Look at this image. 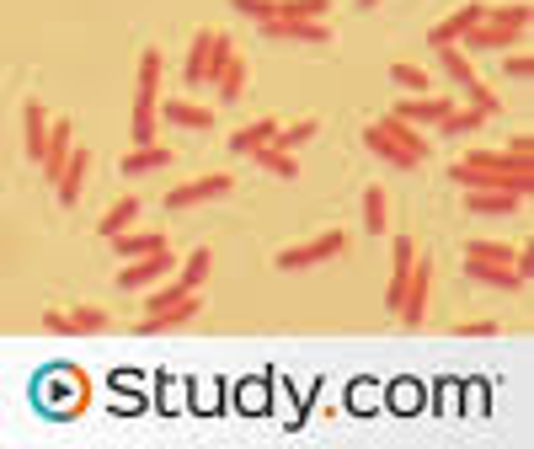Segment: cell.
I'll return each instance as SVG.
<instances>
[{"label": "cell", "instance_id": "38", "mask_svg": "<svg viewBox=\"0 0 534 449\" xmlns=\"http://www.w3.org/2000/svg\"><path fill=\"white\" fill-rule=\"evenodd\" d=\"M502 70H508L513 81H529V75H534V59H529V54H508V59H502Z\"/></svg>", "mask_w": 534, "mask_h": 449}, {"label": "cell", "instance_id": "13", "mask_svg": "<svg viewBox=\"0 0 534 449\" xmlns=\"http://www.w3.org/2000/svg\"><path fill=\"white\" fill-rule=\"evenodd\" d=\"M262 38H289V43H332V27L326 22H284V17H267Z\"/></svg>", "mask_w": 534, "mask_h": 449}, {"label": "cell", "instance_id": "3", "mask_svg": "<svg viewBox=\"0 0 534 449\" xmlns=\"http://www.w3.org/2000/svg\"><path fill=\"white\" fill-rule=\"evenodd\" d=\"M524 33H529V6L524 0H508V6L486 11V17L470 27L460 38V49L465 54H502V49H513V43H524Z\"/></svg>", "mask_w": 534, "mask_h": 449}, {"label": "cell", "instance_id": "8", "mask_svg": "<svg viewBox=\"0 0 534 449\" xmlns=\"http://www.w3.org/2000/svg\"><path fill=\"white\" fill-rule=\"evenodd\" d=\"M465 209L481 220H508V214H524V198L502 188H465Z\"/></svg>", "mask_w": 534, "mask_h": 449}, {"label": "cell", "instance_id": "28", "mask_svg": "<svg viewBox=\"0 0 534 449\" xmlns=\"http://www.w3.org/2000/svg\"><path fill=\"white\" fill-rule=\"evenodd\" d=\"M65 316H70V337H81V332H107V321H113V316L102 311V305H75V311H65Z\"/></svg>", "mask_w": 534, "mask_h": 449}, {"label": "cell", "instance_id": "4", "mask_svg": "<svg viewBox=\"0 0 534 449\" xmlns=\"http://www.w3.org/2000/svg\"><path fill=\"white\" fill-rule=\"evenodd\" d=\"M155 102H161V49H145L134 81V145H155Z\"/></svg>", "mask_w": 534, "mask_h": 449}, {"label": "cell", "instance_id": "23", "mask_svg": "<svg viewBox=\"0 0 534 449\" xmlns=\"http://www.w3.org/2000/svg\"><path fill=\"white\" fill-rule=\"evenodd\" d=\"M438 65H444V75H449V81L454 86H470V81H481V75H476V65H470V54L460 49V43H449V49H438Z\"/></svg>", "mask_w": 534, "mask_h": 449}, {"label": "cell", "instance_id": "16", "mask_svg": "<svg viewBox=\"0 0 534 449\" xmlns=\"http://www.w3.org/2000/svg\"><path fill=\"white\" fill-rule=\"evenodd\" d=\"M70 150H75V123L70 118H54L49 123V150H43V172H49V177H59V166H65L70 161Z\"/></svg>", "mask_w": 534, "mask_h": 449}, {"label": "cell", "instance_id": "21", "mask_svg": "<svg viewBox=\"0 0 534 449\" xmlns=\"http://www.w3.org/2000/svg\"><path fill=\"white\" fill-rule=\"evenodd\" d=\"M22 123H27V156L43 161V150H49V113H43L38 102L22 107Z\"/></svg>", "mask_w": 534, "mask_h": 449}, {"label": "cell", "instance_id": "37", "mask_svg": "<svg viewBox=\"0 0 534 449\" xmlns=\"http://www.w3.org/2000/svg\"><path fill=\"white\" fill-rule=\"evenodd\" d=\"M241 17H257V22H267V17H278V0H230Z\"/></svg>", "mask_w": 534, "mask_h": 449}, {"label": "cell", "instance_id": "10", "mask_svg": "<svg viewBox=\"0 0 534 449\" xmlns=\"http://www.w3.org/2000/svg\"><path fill=\"white\" fill-rule=\"evenodd\" d=\"M449 107H454L449 97H428V91H417V97H401V102H396V118L412 123V129H438Z\"/></svg>", "mask_w": 534, "mask_h": 449}, {"label": "cell", "instance_id": "31", "mask_svg": "<svg viewBox=\"0 0 534 449\" xmlns=\"http://www.w3.org/2000/svg\"><path fill=\"white\" fill-rule=\"evenodd\" d=\"M278 17H284V22H321L326 0H278Z\"/></svg>", "mask_w": 534, "mask_h": 449}, {"label": "cell", "instance_id": "30", "mask_svg": "<svg viewBox=\"0 0 534 449\" xmlns=\"http://www.w3.org/2000/svg\"><path fill=\"white\" fill-rule=\"evenodd\" d=\"M209 268H214V252H209V246L187 252V262H182V284H187V289H203V278H209Z\"/></svg>", "mask_w": 534, "mask_h": 449}, {"label": "cell", "instance_id": "42", "mask_svg": "<svg viewBox=\"0 0 534 449\" xmlns=\"http://www.w3.org/2000/svg\"><path fill=\"white\" fill-rule=\"evenodd\" d=\"M358 6H364V11H374V6H380V0H358Z\"/></svg>", "mask_w": 534, "mask_h": 449}, {"label": "cell", "instance_id": "7", "mask_svg": "<svg viewBox=\"0 0 534 449\" xmlns=\"http://www.w3.org/2000/svg\"><path fill=\"white\" fill-rule=\"evenodd\" d=\"M171 273H177V257H171V246H161V252L134 257L129 268L118 273V284H123V289H155V284H166Z\"/></svg>", "mask_w": 534, "mask_h": 449}, {"label": "cell", "instance_id": "27", "mask_svg": "<svg viewBox=\"0 0 534 449\" xmlns=\"http://www.w3.org/2000/svg\"><path fill=\"white\" fill-rule=\"evenodd\" d=\"M134 214H139V198H118V204L102 214V225H97V230H102V236H123V230L134 225Z\"/></svg>", "mask_w": 534, "mask_h": 449}, {"label": "cell", "instance_id": "18", "mask_svg": "<svg viewBox=\"0 0 534 449\" xmlns=\"http://www.w3.org/2000/svg\"><path fill=\"white\" fill-rule=\"evenodd\" d=\"M166 166H171V150L161 139H155V145H134L129 156H123V172L129 177H150V172H166Z\"/></svg>", "mask_w": 534, "mask_h": 449}, {"label": "cell", "instance_id": "20", "mask_svg": "<svg viewBox=\"0 0 534 449\" xmlns=\"http://www.w3.org/2000/svg\"><path fill=\"white\" fill-rule=\"evenodd\" d=\"M161 113H166V123H177V129H214V113H209V107L182 102V97H171Z\"/></svg>", "mask_w": 534, "mask_h": 449}, {"label": "cell", "instance_id": "12", "mask_svg": "<svg viewBox=\"0 0 534 449\" xmlns=\"http://www.w3.org/2000/svg\"><path fill=\"white\" fill-rule=\"evenodd\" d=\"M486 17V6H476V0H470V6H460L454 11V17H444V22H433V33H428V43L433 49H449V43H460L470 27H476Z\"/></svg>", "mask_w": 534, "mask_h": 449}, {"label": "cell", "instance_id": "35", "mask_svg": "<svg viewBox=\"0 0 534 449\" xmlns=\"http://www.w3.org/2000/svg\"><path fill=\"white\" fill-rule=\"evenodd\" d=\"M235 49H230V38L225 33H209V65H203V86H214V75L225 70V59H230Z\"/></svg>", "mask_w": 534, "mask_h": 449}, {"label": "cell", "instance_id": "9", "mask_svg": "<svg viewBox=\"0 0 534 449\" xmlns=\"http://www.w3.org/2000/svg\"><path fill=\"white\" fill-rule=\"evenodd\" d=\"M225 193H230V177H225V172H209V177H198V182H182V188H171V193H166V209L182 214V209L203 204V198H225Z\"/></svg>", "mask_w": 534, "mask_h": 449}, {"label": "cell", "instance_id": "40", "mask_svg": "<svg viewBox=\"0 0 534 449\" xmlns=\"http://www.w3.org/2000/svg\"><path fill=\"white\" fill-rule=\"evenodd\" d=\"M43 332H54V337H70V316H65V311H49V316H43Z\"/></svg>", "mask_w": 534, "mask_h": 449}, {"label": "cell", "instance_id": "41", "mask_svg": "<svg viewBox=\"0 0 534 449\" xmlns=\"http://www.w3.org/2000/svg\"><path fill=\"white\" fill-rule=\"evenodd\" d=\"M502 150H508V156H529V134H524V129L508 134V139H502Z\"/></svg>", "mask_w": 534, "mask_h": 449}, {"label": "cell", "instance_id": "1", "mask_svg": "<svg viewBox=\"0 0 534 449\" xmlns=\"http://www.w3.org/2000/svg\"><path fill=\"white\" fill-rule=\"evenodd\" d=\"M454 182H460V188H502V193L529 198L534 161L529 156H508V150H470L465 161H454Z\"/></svg>", "mask_w": 534, "mask_h": 449}, {"label": "cell", "instance_id": "11", "mask_svg": "<svg viewBox=\"0 0 534 449\" xmlns=\"http://www.w3.org/2000/svg\"><path fill=\"white\" fill-rule=\"evenodd\" d=\"M86 172H91V150H81L75 145L70 150V161L59 166V177H54V193H59V204H75V198H81V188H86Z\"/></svg>", "mask_w": 534, "mask_h": 449}, {"label": "cell", "instance_id": "17", "mask_svg": "<svg viewBox=\"0 0 534 449\" xmlns=\"http://www.w3.org/2000/svg\"><path fill=\"white\" fill-rule=\"evenodd\" d=\"M390 257H396V262H390V284H385V305H390V311H396V305H401V289H406V278H412V262H417V246L412 241H396V246H390Z\"/></svg>", "mask_w": 534, "mask_h": 449}, {"label": "cell", "instance_id": "22", "mask_svg": "<svg viewBox=\"0 0 534 449\" xmlns=\"http://www.w3.org/2000/svg\"><path fill=\"white\" fill-rule=\"evenodd\" d=\"M251 161L262 166V172H273V177H284L294 182L300 177V161H294V150H278V145H262V150H251Z\"/></svg>", "mask_w": 534, "mask_h": 449}, {"label": "cell", "instance_id": "33", "mask_svg": "<svg viewBox=\"0 0 534 449\" xmlns=\"http://www.w3.org/2000/svg\"><path fill=\"white\" fill-rule=\"evenodd\" d=\"M465 102L476 107L481 118H497V113H502V97H497V91L486 86V81H470V86H465Z\"/></svg>", "mask_w": 534, "mask_h": 449}, {"label": "cell", "instance_id": "32", "mask_svg": "<svg viewBox=\"0 0 534 449\" xmlns=\"http://www.w3.org/2000/svg\"><path fill=\"white\" fill-rule=\"evenodd\" d=\"M481 123H486V118H481L476 107L465 102V107H449V113H444V123H438V129H444V134H476Z\"/></svg>", "mask_w": 534, "mask_h": 449}, {"label": "cell", "instance_id": "36", "mask_svg": "<svg viewBox=\"0 0 534 449\" xmlns=\"http://www.w3.org/2000/svg\"><path fill=\"white\" fill-rule=\"evenodd\" d=\"M390 75H396V86H406V91H412V97H417V91H428V86H433V75L422 70V65H396Z\"/></svg>", "mask_w": 534, "mask_h": 449}, {"label": "cell", "instance_id": "6", "mask_svg": "<svg viewBox=\"0 0 534 449\" xmlns=\"http://www.w3.org/2000/svg\"><path fill=\"white\" fill-rule=\"evenodd\" d=\"M428 289H433V262L417 252V262H412V278H406L401 305H396V316L406 321V327H422V321H428Z\"/></svg>", "mask_w": 534, "mask_h": 449}, {"label": "cell", "instance_id": "29", "mask_svg": "<svg viewBox=\"0 0 534 449\" xmlns=\"http://www.w3.org/2000/svg\"><path fill=\"white\" fill-rule=\"evenodd\" d=\"M316 134H321V123H316V118H300V123H289V129L278 123L273 145H278V150H294V145H305V139H316Z\"/></svg>", "mask_w": 534, "mask_h": 449}, {"label": "cell", "instance_id": "24", "mask_svg": "<svg viewBox=\"0 0 534 449\" xmlns=\"http://www.w3.org/2000/svg\"><path fill=\"white\" fill-rule=\"evenodd\" d=\"M214 86H219V97H225V102H241V97H246V59L230 54L225 70L214 75Z\"/></svg>", "mask_w": 534, "mask_h": 449}, {"label": "cell", "instance_id": "34", "mask_svg": "<svg viewBox=\"0 0 534 449\" xmlns=\"http://www.w3.org/2000/svg\"><path fill=\"white\" fill-rule=\"evenodd\" d=\"M203 65H209V33H198L193 49H187V65H182L187 86H203Z\"/></svg>", "mask_w": 534, "mask_h": 449}, {"label": "cell", "instance_id": "19", "mask_svg": "<svg viewBox=\"0 0 534 449\" xmlns=\"http://www.w3.org/2000/svg\"><path fill=\"white\" fill-rule=\"evenodd\" d=\"M273 134H278V123L273 118H257V123H241V129L230 134V150L235 156H251V150H262V145H273Z\"/></svg>", "mask_w": 534, "mask_h": 449}, {"label": "cell", "instance_id": "14", "mask_svg": "<svg viewBox=\"0 0 534 449\" xmlns=\"http://www.w3.org/2000/svg\"><path fill=\"white\" fill-rule=\"evenodd\" d=\"M465 278H476V284H492V289H524L529 278L513 268V262H476L465 257Z\"/></svg>", "mask_w": 534, "mask_h": 449}, {"label": "cell", "instance_id": "2", "mask_svg": "<svg viewBox=\"0 0 534 449\" xmlns=\"http://www.w3.org/2000/svg\"><path fill=\"white\" fill-rule=\"evenodd\" d=\"M364 145H369V156H380L385 166H396V172H417V166L428 161V134L412 129V123H401L396 113L374 118L364 129Z\"/></svg>", "mask_w": 534, "mask_h": 449}, {"label": "cell", "instance_id": "39", "mask_svg": "<svg viewBox=\"0 0 534 449\" xmlns=\"http://www.w3.org/2000/svg\"><path fill=\"white\" fill-rule=\"evenodd\" d=\"M460 337H497V321H460Z\"/></svg>", "mask_w": 534, "mask_h": 449}, {"label": "cell", "instance_id": "15", "mask_svg": "<svg viewBox=\"0 0 534 449\" xmlns=\"http://www.w3.org/2000/svg\"><path fill=\"white\" fill-rule=\"evenodd\" d=\"M198 305H203V300H198V289H187L177 305H166V311H155V316L139 321V332L150 337V332H171V327H182V321H193V316H198Z\"/></svg>", "mask_w": 534, "mask_h": 449}, {"label": "cell", "instance_id": "26", "mask_svg": "<svg viewBox=\"0 0 534 449\" xmlns=\"http://www.w3.org/2000/svg\"><path fill=\"white\" fill-rule=\"evenodd\" d=\"M364 225H369V236H385V230H390V198H385V188L364 193Z\"/></svg>", "mask_w": 534, "mask_h": 449}, {"label": "cell", "instance_id": "25", "mask_svg": "<svg viewBox=\"0 0 534 449\" xmlns=\"http://www.w3.org/2000/svg\"><path fill=\"white\" fill-rule=\"evenodd\" d=\"M113 241H118V257H145V252H161L166 246L161 230H123V236H113Z\"/></svg>", "mask_w": 534, "mask_h": 449}, {"label": "cell", "instance_id": "5", "mask_svg": "<svg viewBox=\"0 0 534 449\" xmlns=\"http://www.w3.org/2000/svg\"><path fill=\"white\" fill-rule=\"evenodd\" d=\"M348 252V230H321L316 241H300V246H284V252L273 257V268H284V273H300V268H316V262H332Z\"/></svg>", "mask_w": 534, "mask_h": 449}]
</instances>
